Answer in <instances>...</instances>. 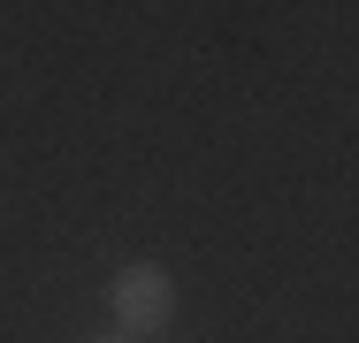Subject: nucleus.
Wrapping results in <instances>:
<instances>
[{
	"label": "nucleus",
	"instance_id": "nucleus-1",
	"mask_svg": "<svg viewBox=\"0 0 359 343\" xmlns=\"http://www.w3.org/2000/svg\"><path fill=\"white\" fill-rule=\"evenodd\" d=\"M107 305H115V328H123V336H153V328H168V313H176V282H168V267H153V260H130V267L115 274Z\"/></svg>",
	"mask_w": 359,
	"mask_h": 343
},
{
	"label": "nucleus",
	"instance_id": "nucleus-2",
	"mask_svg": "<svg viewBox=\"0 0 359 343\" xmlns=\"http://www.w3.org/2000/svg\"><path fill=\"white\" fill-rule=\"evenodd\" d=\"M100 343H138V336H123V328H115V336H100Z\"/></svg>",
	"mask_w": 359,
	"mask_h": 343
}]
</instances>
